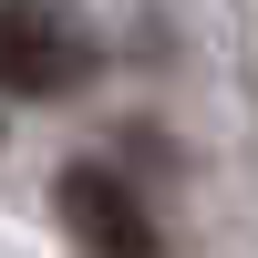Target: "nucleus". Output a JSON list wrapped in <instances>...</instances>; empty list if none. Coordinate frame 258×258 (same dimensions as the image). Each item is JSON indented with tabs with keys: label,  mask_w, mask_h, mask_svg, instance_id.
<instances>
[{
	"label": "nucleus",
	"mask_w": 258,
	"mask_h": 258,
	"mask_svg": "<svg viewBox=\"0 0 258 258\" xmlns=\"http://www.w3.org/2000/svg\"><path fill=\"white\" fill-rule=\"evenodd\" d=\"M62 227H73L83 258H155V217H145V197L114 165H73L62 176Z\"/></svg>",
	"instance_id": "2"
},
{
	"label": "nucleus",
	"mask_w": 258,
	"mask_h": 258,
	"mask_svg": "<svg viewBox=\"0 0 258 258\" xmlns=\"http://www.w3.org/2000/svg\"><path fill=\"white\" fill-rule=\"evenodd\" d=\"M93 31L62 0H0V93L11 103H62L93 83Z\"/></svg>",
	"instance_id": "1"
}]
</instances>
